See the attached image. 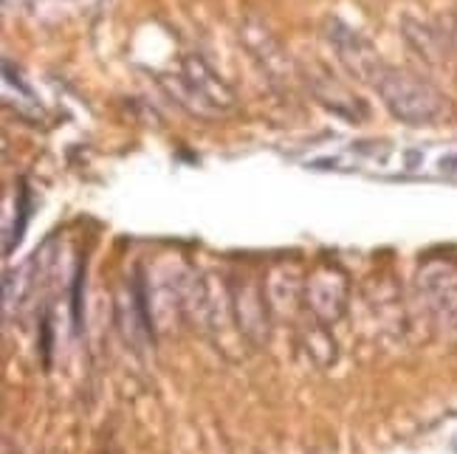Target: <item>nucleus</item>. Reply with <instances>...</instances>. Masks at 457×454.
I'll use <instances>...</instances> for the list:
<instances>
[{"instance_id":"1","label":"nucleus","mask_w":457,"mask_h":454,"mask_svg":"<svg viewBox=\"0 0 457 454\" xmlns=\"http://www.w3.org/2000/svg\"><path fill=\"white\" fill-rule=\"evenodd\" d=\"M390 99L395 111L410 121H429L441 111V96L418 79H395Z\"/></svg>"}]
</instances>
